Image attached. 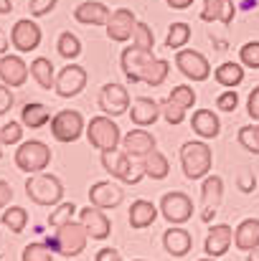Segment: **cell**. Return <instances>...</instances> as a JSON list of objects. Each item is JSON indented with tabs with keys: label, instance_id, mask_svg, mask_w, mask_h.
<instances>
[{
	"label": "cell",
	"instance_id": "cell-1",
	"mask_svg": "<svg viewBox=\"0 0 259 261\" xmlns=\"http://www.w3.org/2000/svg\"><path fill=\"white\" fill-rule=\"evenodd\" d=\"M180 168L188 180H203L211 175L214 152L206 145V140H191L180 145Z\"/></svg>",
	"mask_w": 259,
	"mask_h": 261
},
{
	"label": "cell",
	"instance_id": "cell-2",
	"mask_svg": "<svg viewBox=\"0 0 259 261\" xmlns=\"http://www.w3.org/2000/svg\"><path fill=\"white\" fill-rule=\"evenodd\" d=\"M86 140L94 150L107 152V150H117L122 145V129L117 127V122L107 114H97L86 122Z\"/></svg>",
	"mask_w": 259,
	"mask_h": 261
},
{
	"label": "cell",
	"instance_id": "cell-3",
	"mask_svg": "<svg viewBox=\"0 0 259 261\" xmlns=\"http://www.w3.org/2000/svg\"><path fill=\"white\" fill-rule=\"evenodd\" d=\"M26 195L36 205H59L64 203V182L51 173H36L26 180Z\"/></svg>",
	"mask_w": 259,
	"mask_h": 261
},
{
	"label": "cell",
	"instance_id": "cell-4",
	"mask_svg": "<svg viewBox=\"0 0 259 261\" xmlns=\"http://www.w3.org/2000/svg\"><path fill=\"white\" fill-rule=\"evenodd\" d=\"M51 165V147L41 140H26L15 150V168L20 173H43Z\"/></svg>",
	"mask_w": 259,
	"mask_h": 261
},
{
	"label": "cell",
	"instance_id": "cell-5",
	"mask_svg": "<svg viewBox=\"0 0 259 261\" xmlns=\"http://www.w3.org/2000/svg\"><path fill=\"white\" fill-rule=\"evenodd\" d=\"M102 168L112 175L114 180H120L125 185H137L145 177L143 165H135L132 158L125 150H107V152H102Z\"/></svg>",
	"mask_w": 259,
	"mask_h": 261
},
{
	"label": "cell",
	"instance_id": "cell-6",
	"mask_svg": "<svg viewBox=\"0 0 259 261\" xmlns=\"http://www.w3.org/2000/svg\"><path fill=\"white\" fill-rule=\"evenodd\" d=\"M86 241H89V233L79 221H72L61 228H56V236H54V251L66 256V259H74L79 256L86 249Z\"/></svg>",
	"mask_w": 259,
	"mask_h": 261
},
{
	"label": "cell",
	"instance_id": "cell-7",
	"mask_svg": "<svg viewBox=\"0 0 259 261\" xmlns=\"http://www.w3.org/2000/svg\"><path fill=\"white\" fill-rule=\"evenodd\" d=\"M86 132V122L82 117V112L77 109H61L54 114L51 119V135L56 142H77L82 135Z\"/></svg>",
	"mask_w": 259,
	"mask_h": 261
},
{
	"label": "cell",
	"instance_id": "cell-8",
	"mask_svg": "<svg viewBox=\"0 0 259 261\" xmlns=\"http://www.w3.org/2000/svg\"><path fill=\"white\" fill-rule=\"evenodd\" d=\"M160 216L171 223V226H183L185 221L193 218V200L180 193V190H171L160 198Z\"/></svg>",
	"mask_w": 259,
	"mask_h": 261
},
{
	"label": "cell",
	"instance_id": "cell-9",
	"mask_svg": "<svg viewBox=\"0 0 259 261\" xmlns=\"http://www.w3.org/2000/svg\"><path fill=\"white\" fill-rule=\"evenodd\" d=\"M175 66L191 82H206L211 76L208 59L201 51H196V48H180V51H175Z\"/></svg>",
	"mask_w": 259,
	"mask_h": 261
},
{
	"label": "cell",
	"instance_id": "cell-10",
	"mask_svg": "<svg viewBox=\"0 0 259 261\" xmlns=\"http://www.w3.org/2000/svg\"><path fill=\"white\" fill-rule=\"evenodd\" d=\"M130 104H132V99H130V91H127L125 84L109 82L99 91V109H102V114H107L112 119L120 117V114H127Z\"/></svg>",
	"mask_w": 259,
	"mask_h": 261
},
{
	"label": "cell",
	"instance_id": "cell-11",
	"mask_svg": "<svg viewBox=\"0 0 259 261\" xmlns=\"http://www.w3.org/2000/svg\"><path fill=\"white\" fill-rule=\"evenodd\" d=\"M221 200H224V180L211 173L208 177H203V185H201V208H198V213H201L203 223L214 221V216L221 208Z\"/></svg>",
	"mask_w": 259,
	"mask_h": 261
},
{
	"label": "cell",
	"instance_id": "cell-12",
	"mask_svg": "<svg viewBox=\"0 0 259 261\" xmlns=\"http://www.w3.org/2000/svg\"><path fill=\"white\" fill-rule=\"evenodd\" d=\"M84 87H86V69L69 61V64L56 74V87H54V91H56L61 99H72V96L82 94Z\"/></svg>",
	"mask_w": 259,
	"mask_h": 261
},
{
	"label": "cell",
	"instance_id": "cell-13",
	"mask_svg": "<svg viewBox=\"0 0 259 261\" xmlns=\"http://www.w3.org/2000/svg\"><path fill=\"white\" fill-rule=\"evenodd\" d=\"M135 25H137L135 10H130V8H117V10H112V15H109V20H107V25H104V28H107V38L114 41V43H125V41L132 38Z\"/></svg>",
	"mask_w": 259,
	"mask_h": 261
},
{
	"label": "cell",
	"instance_id": "cell-14",
	"mask_svg": "<svg viewBox=\"0 0 259 261\" xmlns=\"http://www.w3.org/2000/svg\"><path fill=\"white\" fill-rule=\"evenodd\" d=\"M38 43H41V28H38V23H33L31 18L15 20V25L10 28V46L18 54H28V51H36Z\"/></svg>",
	"mask_w": 259,
	"mask_h": 261
},
{
	"label": "cell",
	"instance_id": "cell-15",
	"mask_svg": "<svg viewBox=\"0 0 259 261\" xmlns=\"http://www.w3.org/2000/svg\"><path fill=\"white\" fill-rule=\"evenodd\" d=\"M155 135L148 132L145 127H135L127 135H122V150L132 158V160H145L150 152H155Z\"/></svg>",
	"mask_w": 259,
	"mask_h": 261
},
{
	"label": "cell",
	"instance_id": "cell-16",
	"mask_svg": "<svg viewBox=\"0 0 259 261\" xmlns=\"http://www.w3.org/2000/svg\"><path fill=\"white\" fill-rule=\"evenodd\" d=\"M28 74H31V66L23 61L20 54H5L0 56V82L10 89L23 87L28 82Z\"/></svg>",
	"mask_w": 259,
	"mask_h": 261
},
{
	"label": "cell",
	"instance_id": "cell-17",
	"mask_svg": "<svg viewBox=\"0 0 259 261\" xmlns=\"http://www.w3.org/2000/svg\"><path fill=\"white\" fill-rule=\"evenodd\" d=\"M231 244H234V228H231L229 223H216V226H211L208 233H206L203 254H206L208 259H219V256H224V254L231 249Z\"/></svg>",
	"mask_w": 259,
	"mask_h": 261
},
{
	"label": "cell",
	"instance_id": "cell-18",
	"mask_svg": "<svg viewBox=\"0 0 259 261\" xmlns=\"http://www.w3.org/2000/svg\"><path fill=\"white\" fill-rule=\"evenodd\" d=\"M79 223L86 228L89 239L94 241H104L109 233H112V221L109 216L102 211V208H94V205H86L79 211Z\"/></svg>",
	"mask_w": 259,
	"mask_h": 261
},
{
	"label": "cell",
	"instance_id": "cell-19",
	"mask_svg": "<svg viewBox=\"0 0 259 261\" xmlns=\"http://www.w3.org/2000/svg\"><path fill=\"white\" fill-rule=\"evenodd\" d=\"M153 59V51H143L137 46H127L122 48L120 54V66H122V74L130 84H137L140 82V74L145 69V64Z\"/></svg>",
	"mask_w": 259,
	"mask_h": 261
},
{
	"label": "cell",
	"instance_id": "cell-20",
	"mask_svg": "<svg viewBox=\"0 0 259 261\" xmlns=\"http://www.w3.org/2000/svg\"><path fill=\"white\" fill-rule=\"evenodd\" d=\"M122 188L112 180H99L89 188V205L94 208H102V211H109V208H117L122 203Z\"/></svg>",
	"mask_w": 259,
	"mask_h": 261
},
{
	"label": "cell",
	"instance_id": "cell-21",
	"mask_svg": "<svg viewBox=\"0 0 259 261\" xmlns=\"http://www.w3.org/2000/svg\"><path fill=\"white\" fill-rule=\"evenodd\" d=\"M127 114H130L135 127H150V124H155L163 117V107L155 99H150V96H135Z\"/></svg>",
	"mask_w": 259,
	"mask_h": 261
},
{
	"label": "cell",
	"instance_id": "cell-22",
	"mask_svg": "<svg viewBox=\"0 0 259 261\" xmlns=\"http://www.w3.org/2000/svg\"><path fill=\"white\" fill-rule=\"evenodd\" d=\"M112 10L99 0H84L74 8V20L82 25H107Z\"/></svg>",
	"mask_w": 259,
	"mask_h": 261
},
{
	"label": "cell",
	"instance_id": "cell-23",
	"mask_svg": "<svg viewBox=\"0 0 259 261\" xmlns=\"http://www.w3.org/2000/svg\"><path fill=\"white\" fill-rule=\"evenodd\" d=\"M158 216H160V208H158L155 203L140 198V200H135V203L130 205L127 221H130V226H132L135 231H143V228H150V226L158 221Z\"/></svg>",
	"mask_w": 259,
	"mask_h": 261
},
{
	"label": "cell",
	"instance_id": "cell-24",
	"mask_svg": "<svg viewBox=\"0 0 259 261\" xmlns=\"http://www.w3.org/2000/svg\"><path fill=\"white\" fill-rule=\"evenodd\" d=\"M191 129H193L201 140H216L219 132H221L219 114L211 112V109H198V112H193V117H191Z\"/></svg>",
	"mask_w": 259,
	"mask_h": 261
},
{
	"label": "cell",
	"instance_id": "cell-25",
	"mask_svg": "<svg viewBox=\"0 0 259 261\" xmlns=\"http://www.w3.org/2000/svg\"><path fill=\"white\" fill-rule=\"evenodd\" d=\"M163 246H166V251H168L171 256L180 259V256L191 254V249H193V236H191V231H185V228H180V226H171V228L163 233Z\"/></svg>",
	"mask_w": 259,
	"mask_h": 261
},
{
	"label": "cell",
	"instance_id": "cell-26",
	"mask_svg": "<svg viewBox=\"0 0 259 261\" xmlns=\"http://www.w3.org/2000/svg\"><path fill=\"white\" fill-rule=\"evenodd\" d=\"M234 15H237L234 0H203L201 20H206V23L219 20V23H224V25L229 28V25L234 23Z\"/></svg>",
	"mask_w": 259,
	"mask_h": 261
},
{
	"label": "cell",
	"instance_id": "cell-27",
	"mask_svg": "<svg viewBox=\"0 0 259 261\" xmlns=\"http://www.w3.org/2000/svg\"><path fill=\"white\" fill-rule=\"evenodd\" d=\"M234 246L244 254L254 251L259 246V218H244L234 228Z\"/></svg>",
	"mask_w": 259,
	"mask_h": 261
},
{
	"label": "cell",
	"instance_id": "cell-28",
	"mask_svg": "<svg viewBox=\"0 0 259 261\" xmlns=\"http://www.w3.org/2000/svg\"><path fill=\"white\" fill-rule=\"evenodd\" d=\"M51 109L41 101H28L23 109H20V124L28 127V129H41L51 122Z\"/></svg>",
	"mask_w": 259,
	"mask_h": 261
},
{
	"label": "cell",
	"instance_id": "cell-29",
	"mask_svg": "<svg viewBox=\"0 0 259 261\" xmlns=\"http://www.w3.org/2000/svg\"><path fill=\"white\" fill-rule=\"evenodd\" d=\"M31 76H33V82L38 87L46 89V91H51L56 87V69H54L51 59H46V56H36L31 61Z\"/></svg>",
	"mask_w": 259,
	"mask_h": 261
},
{
	"label": "cell",
	"instance_id": "cell-30",
	"mask_svg": "<svg viewBox=\"0 0 259 261\" xmlns=\"http://www.w3.org/2000/svg\"><path fill=\"white\" fill-rule=\"evenodd\" d=\"M214 79L216 84L224 89H237L242 82H244V66L242 64H234V61H224L216 66L214 71Z\"/></svg>",
	"mask_w": 259,
	"mask_h": 261
},
{
	"label": "cell",
	"instance_id": "cell-31",
	"mask_svg": "<svg viewBox=\"0 0 259 261\" xmlns=\"http://www.w3.org/2000/svg\"><path fill=\"white\" fill-rule=\"evenodd\" d=\"M168 71H171V64L166 61V59H150L148 64H145V69H143V74H140V82L143 84H148V87H160L166 79H168Z\"/></svg>",
	"mask_w": 259,
	"mask_h": 261
},
{
	"label": "cell",
	"instance_id": "cell-32",
	"mask_svg": "<svg viewBox=\"0 0 259 261\" xmlns=\"http://www.w3.org/2000/svg\"><path fill=\"white\" fill-rule=\"evenodd\" d=\"M143 170H145V177H153V180H166L168 173H171V160L163 155V152H150L145 160H143Z\"/></svg>",
	"mask_w": 259,
	"mask_h": 261
},
{
	"label": "cell",
	"instance_id": "cell-33",
	"mask_svg": "<svg viewBox=\"0 0 259 261\" xmlns=\"http://www.w3.org/2000/svg\"><path fill=\"white\" fill-rule=\"evenodd\" d=\"M0 223L10 231V233H23V228L28 226V211L20 205H8L0 213Z\"/></svg>",
	"mask_w": 259,
	"mask_h": 261
},
{
	"label": "cell",
	"instance_id": "cell-34",
	"mask_svg": "<svg viewBox=\"0 0 259 261\" xmlns=\"http://www.w3.org/2000/svg\"><path fill=\"white\" fill-rule=\"evenodd\" d=\"M188 41H191V25L183 23V20L171 23L168 36H166V48H168V51H180V48L188 46Z\"/></svg>",
	"mask_w": 259,
	"mask_h": 261
},
{
	"label": "cell",
	"instance_id": "cell-35",
	"mask_svg": "<svg viewBox=\"0 0 259 261\" xmlns=\"http://www.w3.org/2000/svg\"><path fill=\"white\" fill-rule=\"evenodd\" d=\"M56 51L61 54V59L74 61V59L82 54V41H79V36H74L72 31H64V33L59 36V41H56Z\"/></svg>",
	"mask_w": 259,
	"mask_h": 261
},
{
	"label": "cell",
	"instance_id": "cell-36",
	"mask_svg": "<svg viewBox=\"0 0 259 261\" xmlns=\"http://www.w3.org/2000/svg\"><path fill=\"white\" fill-rule=\"evenodd\" d=\"M166 101L173 104V107H178V109H183V112H188L196 104V91H193V87H188V84H178V87H173V91L168 94Z\"/></svg>",
	"mask_w": 259,
	"mask_h": 261
},
{
	"label": "cell",
	"instance_id": "cell-37",
	"mask_svg": "<svg viewBox=\"0 0 259 261\" xmlns=\"http://www.w3.org/2000/svg\"><path fill=\"white\" fill-rule=\"evenodd\" d=\"M237 140H239V145H242L247 152L259 155V122H254V124H244V127L239 129Z\"/></svg>",
	"mask_w": 259,
	"mask_h": 261
},
{
	"label": "cell",
	"instance_id": "cell-38",
	"mask_svg": "<svg viewBox=\"0 0 259 261\" xmlns=\"http://www.w3.org/2000/svg\"><path fill=\"white\" fill-rule=\"evenodd\" d=\"M74 213H79L74 203H59V205L54 208V213H49V221H46V223H49L51 228H61V226L72 223Z\"/></svg>",
	"mask_w": 259,
	"mask_h": 261
},
{
	"label": "cell",
	"instance_id": "cell-39",
	"mask_svg": "<svg viewBox=\"0 0 259 261\" xmlns=\"http://www.w3.org/2000/svg\"><path fill=\"white\" fill-rule=\"evenodd\" d=\"M20 261H54V251H51L49 244H43V241H33V244H28V246L23 249Z\"/></svg>",
	"mask_w": 259,
	"mask_h": 261
},
{
	"label": "cell",
	"instance_id": "cell-40",
	"mask_svg": "<svg viewBox=\"0 0 259 261\" xmlns=\"http://www.w3.org/2000/svg\"><path fill=\"white\" fill-rule=\"evenodd\" d=\"M132 46H137V48H143V51H153V46H155V33H153V28H150L148 23L137 20L135 33H132Z\"/></svg>",
	"mask_w": 259,
	"mask_h": 261
},
{
	"label": "cell",
	"instance_id": "cell-41",
	"mask_svg": "<svg viewBox=\"0 0 259 261\" xmlns=\"http://www.w3.org/2000/svg\"><path fill=\"white\" fill-rule=\"evenodd\" d=\"M239 61L244 69H259V41H249L239 48Z\"/></svg>",
	"mask_w": 259,
	"mask_h": 261
},
{
	"label": "cell",
	"instance_id": "cell-42",
	"mask_svg": "<svg viewBox=\"0 0 259 261\" xmlns=\"http://www.w3.org/2000/svg\"><path fill=\"white\" fill-rule=\"evenodd\" d=\"M23 140V124L20 122H5L0 127V145H20Z\"/></svg>",
	"mask_w": 259,
	"mask_h": 261
},
{
	"label": "cell",
	"instance_id": "cell-43",
	"mask_svg": "<svg viewBox=\"0 0 259 261\" xmlns=\"http://www.w3.org/2000/svg\"><path fill=\"white\" fill-rule=\"evenodd\" d=\"M237 107H239V94L234 89L219 94V99H216V109L219 112H237Z\"/></svg>",
	"mask_w": 259,
	"mask_h": 261
},
{
	"label": "cell",
	"instance_id": "cell-44",
	"mask_svg": "<svg viewBox=\"0 0 259 261\" xmlns=\"http://www.w3.org/2000/svg\"><path fill=\"white\" fill-rule=\"evenodd\" d=\"M56 3L59 0H31L28 3V10H31L33 18H43V15H49L56 8Z\"/></svg>",
	"mask_w": 259,
	"mask_h": 261
},
{
	"label": "cell",
	"instance_id": "cell-45",
	"mask_svg": "<svg viewBox=\"0 0 259 261\" xmlns=\"http://www.w3.org/2000/svg\"><path fill=\"white\" fill-rule=\"evenodd\" d=\"M160 107H163V117H166L168 124H180L185 119V112L178 109V107H173V104H168V101H163Z\"/></svg>",
	"mask_w": 259,
	"mask_h": 261
},
{
	"label": "cell",
	"instance_id": "cell-46",
	"mask_svg": "<svg viewBox=\"0 0 259 261\" xmlns=\"http://www.w3.org/2000/svg\"><path fill=\"white\" fill-rule=\"evenodd\" d=\"M247 114L252 117V122H259V87H254L247 96Z\"/></svg>",
	"mask_w": 259,
	"mask_h": 261
},
{
	"label": "cell",
	"instance_id": "cell-47",
	"mask_svg": "<svg viewBox=\"0 0 259 261\" xmlns=\"http://www.w3.org/2000/svg\"><path fill=\"white\" fill-rule=\"evenodd\" d=\"M237 185H239L242 193H254V188H257V177H254V173H239Z\"/></svg>",
	"mask_w": 259,
	"mask_h": 261
},
{
	"label": "cell",
	"instance_id": "cell-48",
	"mask_svg": "<svg viewBox=\"0 0 259 261\" xmlns=\"http://www.w3.org/2000/svg\"><path fill=\"white\" fill-rule=\"evenodd\" d=\"M10 107H13V91H10V87L0 84V117L5 112H10Z\"/></svg>",
	"mask_w": 259,
	"mask_h": 261
},
{
	"label": "cell",
	"instance_id": "cell-49",
	"mask_svg": "<svg viewBox=\"0 0 259 261\" xmlns=\"http://www.w3.org/2000/svg\"><path fill=\"white\" fill-rule=\"evenodd\" d=\"M13 200V188L8 180H0V211H5Z\"/></svg>",
	"mask_w": 259,
	"mask_h": 261
},
{
	"label": "cell",
	"instance_id": "cell-50",
	"mask_svg": "<svg viewBox=\"0 0 259 261\" xmlns=\"http://www.w3.org/2000/svg\"><path fill=\"white\" fill-rule=\"evenodd\" d=\"M94 261H122V254L117 249H99Z\"/></svg>",
	"mask_w": 259,
	"mask_h": 261
},
{
	"label": "cell",
	"instance_id": "cell-51",
	"mask_svg": "<svg viewBox=\"0 0 259 261\" xmlns=\"http://www.w3.org/2000/svg\"><path fill=\"white\" fill-rule=\"evenodd\" d=\"M166 5L173 8V10H185V8L193 5V0H166Z\"/></svg>",
	"mask_w": 259,
	"mask_h": 261
},
{
	"label": "cell",
	"instance_id": "cell-52",
	"mask_svg": "<svg viewBox=\"0 0 259 261\" xmlns=\"http://www.w3.org/2000/svg\"><path fill=\"white\" fill-rule=\"evenodd\" d=\"M8 46H10V38H8V33L0 28V56H5V54H8Z\"/></svg>",
	"mask_w": 259,
	"mask_h": 261
},
{
	"label": "cell",
	"instance_id": "cell-53",
	"mask_svg": "<svg viewBox=\"0 0 259 261\" xmlns=\"http://www.w3.org/2000/svg\"><path fill=\"white\" fill-rule=\"evenodd\" d=\"M13 10V3L10 0H0V15H5V13H10Z\"/></svg>",
	"mask_w": 259,
	"mask_h": 261
},
{
	"label": "cell",
	"instance_id": "cell-54",
	"mask_svg": "<svg viewBox=\"0 0 259 261\" xmlns=\"http://www.w3.org/2000/svg\"><path fill=\"white\" fill-rule=\"evenodd\" d=\"M247 261H259V246L254 249V251H249V254H247Z\"/></svg>",
	"mask_w": 259,
	"mask_h": 261
},
{
	"label": "cell",
	"instance_id": "cell-55",
	"mask_svg": "<svg viewBox=\"0 0 259 261\" xmlns=\"http://www.w3.org/2000/svg\"><path fill=\"white\" fill-rule=\"evenodd\" d=\"M198 261H216V259H208V256H203V259H198Z\"/></svg>",
	"mask_w": 259,
	"mask_h": 261
},
{
	"label": "cell",
	"instance_id": "cell-56",
	"mask_svg": "<svg viewBox=\"0 0 259 261\" xmlns=\"http://www.w3.org/2000/svg\"><path fill=\"white\" fill-rule=\"evenodd\" d=\"M0 158H3V145H0Z\"/></svg>",
	"mask_w": 259,
	"mask_h": 261
},
{
	"label": "cell",
	"instance_id": "cell-57",
	"mask_svg": "<svg viewBox=\"0 0 259 261\" xmlns=\"http://www.w3.org/2000/svg\"><path fill=\"white\" fill-rule=\"evenodd\" d=\"M132 261H145V259H132Z\"/></svg>",
	"mask_w": 259,
	"mask_h": 261
}]
</instances>
